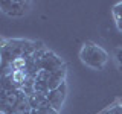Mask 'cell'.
Instances as JSON below:
<instances>
[{"mask_svg": "<svg viewBox=\"0 0 122 114\" xmlns=\"http://www.w3.org/2000/svg\"><path fill=\"white\" fill-rule=\"evenodd\" d=\"M30 114H60V113L55 111L52 106H44V108H40V109H32Z\"/></svg>", "mask_w": 122, "mask_h": 114, "instance_id": "9c48e42d", "label": "cell"}, {"mask_svg": "<svg viewBox=\"0 0 122 114\" xmlns=\"http://www.w3.org/2000/svg\"><path fill=\"white\" fill-rule=\"evenodd\" d=\"M79 59L87 67H92L95 70H102L108 61V53L105 49L92 41H86L79 50Z\"/></svg>", "mask_w": 122, "mask_h": 114, "instance_id": "7a4b0ae2", "label": "cell"}, {"mask_svg": "<svg viewBox=\"0 0 122 114\" xmlns=\"http://www.w3.org/2000/svg\"><path fill=\"white\" fill-rule=\"evenodd\" d=\"M40 70L60 73V71H67V67H66V62L55 52L46 49L44 53L40 56Z\"/></svg>", "mask_w": 122, "mask_h": 114, "instance_id": "277c9868", "label": "cell"}, {"mask_svg": "<svg viewBox=\"0 0 122 114\" xmlns=\"http://www.w3.org/2000/svg\"><path fill=\"white\" fill-rule=\"evenodd\" d=\"M104 114H122V105H113L112 108H108Z\"/></svg>", "mask_w": 122, "mask_h": 114, "instance_id": "30bf717a", "label": "cell"}, {"mask_svg": "<svg viewBox=\"0 0 122 114\" xmlns=\"http://www.w3.org/2000/svg\"><path fill=\"white\" fill-rule=\"evenodd\" d=\"M66 97H67V84L66 82H63L58 88H55V90H52V91L47 93L49 105H51L55 111H58V113L61 111V106H63Z\"/></svg>", "mask_w": 122, "mask_h": 114, "instance_id": "8992f818", "label": "cell"}, {"mask_svg": "<svg viewBox=\"0 0 122 114\" xmlns=\"http://www.w3.org/2000/svg\"><path fill=\"white\" fill-rule=\"evenodd\" d=\"M112 14H113V20H114V24L119 32H122V2L116 3L112 9Z\"/></svg>", "mask_w": 122, "mask_h": 114, "instance_id": "ba28073f", "label": "cell"}, {"mask_svg": "<svg viewBox=\"0 0 122 114\" xmlns=\"http://www.w3.org/2000/svg\"><path fill=\"white\" fill-rule=\"evenodd\" d=\"M30 6V2H18V0H5L0 2V11L9 17H23Z\"/></svg>", "mask_w": 122, "mask_h": 114, "instance_id": "5b68a950", "label": "cell"}, {"mask_svg": "<svg viewBox=\"0 0 122 114\" xmlns=\"http://www.w3.org/2000/svg\"><path fill=\"white\" fill-rule=\"evenodd\" d=\"M67 71H60V73H52V71L41 70L35 78V91L41 94H47L49 91L58 88L63 82H66Z\"/></svg>", "mask_w": 122, "mask_h": 114, "instance_id": "3957f363", "label": "cell"}, {"mask_svg": "<svg viewBox=\"0 0 122 114\" xmlns=\"http://www.w3.org/2000/svg\"><path fill=\"white\" fill-rule=\"evenodd\" d=\"M28 99H29L30 109H40V108H44V106H51L47 102V94H41L35 91L30 96H28Z\"/></svg>", "mask_w": 122, "mask_h": 114, "instance_id": "52a82bcc", "label": "cell"}, {"mask_svg": "<svg viewBox=\"0 0 122 114\" xmlns=\"http://www.w3.org/2000/svg\"><path fill=\"white\" fill-rule=\"evenodd\" d=\"M17 114H30V111H25V113H17Z\"/></svg>", "mask_w": 122, "mask_h": 114, "instance_id": "7c38bea8", "label": "cell"}, {"mask_svg": "<svg viewBox=\"0 0 122 114\" xmlns=\"http://www.w3.org/2000/svg\"><path fill=\"white\" fill-rule=\"evenodd\" d=\"M41 49H44V44L41 41L0 37V70L2 73L9 70V67L17 59L28 58Z\"/></svg>", "mask_w": 122, "mask_h": 114, "instance_id": "6da1fadb", "label": "cell"}, {"mask_svg": "<svg viewBox=\"0 0 122 114\" xmlns=\"http://www.w3.org/2000/svg\"><path fill=\"white\" fill-rule=\"evenodd\" d=\"M114 58H116L117 66H119L121 70H122V47H119V49H116V50H114Z\"/></svg>", "mask_w": 122, "mask_h": 114, "instance_id": "8fae6325", "label": "cell"}]
</instances>
